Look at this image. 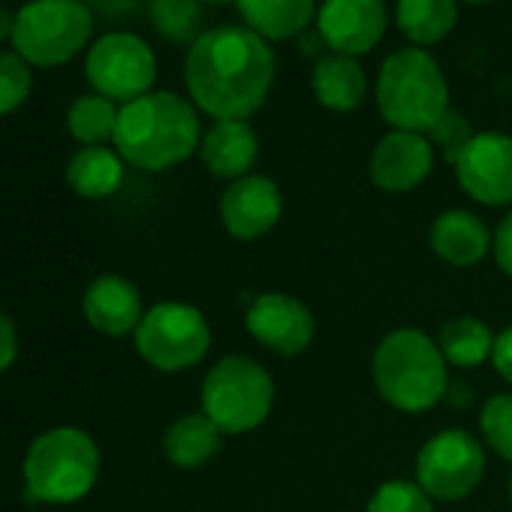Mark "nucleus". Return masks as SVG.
<instances>
[{"instance_id":"nucleus-35","label":"nucleus","mask_w":512,"mask_h":512,"mask_svg":"<svg viewBox=\"0 0 512 512\" xmlns=\"http://www.w3.org/2000/svg\"><path fill=\"white\" fill-rule=\"evenodd\" d=\"M299 49H302V55H308V58H323V55H329L326 49V40H323V34L320 31H305V34H299Z\"/></svg>"},{"instance_id":"nucleus-36","label":"nucleus","mask_w":512,"mask_h":512,"mask_svg":"<svg viewBox=\"0 0 512 512\" xmlns=\"http://www.w3.org/2000/svg\"><path fill=\"white\" fill-rule=\"evenodd\" d=\"M16 16L19 13H10L7 7H0V43H13V34H16Z\"/></svg>"},{"instance_id":"nucleus-9","label":"nucleus","mask_w":512,"mask_h":512,"mask_svg":"<svg viewBox=\"0 0 512 512\" xmlns=\"http://www.w3.org/2000/svg\"><path fill=\"white\" fill-rule=\"evenodd\" d=\"M485 476V446L479 437L446 428L428 437L416 455V482L437 503H455L476 491Z\"/></svg>"},{"instance_id":"nucleus-8","label":"nucleus","mask_w":512,"mask_h":512,"mask_svg":"<svg viewBox=\"0 0 512 512\" xmlns=\"http://www.w3.org/2000/svg\"><path fill=\"white\" fill-rule=\"evenodd\" d=\"M136 353L163 374L196 368L211 350V326L205 314L187 302H160L145 311L136 335Z\"/></svg>"},{"instance_id":"nucleus-27","label":"nucleus","mask_w":512,"mask_h":512,"mask_svg":"<svg viewBox=\"0 0 512 512\" xmlns=\"http://www.w3.org/2000/svg\"><path fill=\"white\" fill-rule=\"evenodd\" d=\"M479 434L485 446L512 464V392H497L479 413Z\"/></svg>"},{"instance_id":"nucleus-17","label":"nucleus","mask_w":512,"mask_h":512,"mask_svg":"<svg viewBox=\"0 0 512 512\" xmlns=\"http://www.w3.org/2000/svg\"><path fill=\"white\" fill-rule=\"evenodd\" d=\"M491 229L485 220L464 208H449L434 217L428 229V244L437 260H443L452 269H470L482 263L491 253Z\"/></svg>"},{"instance_id":"nucleus-11","label":"nucleus","mask_w":512,"mask_h":512,"mask_svg":"<svg viewBox=\"0 0 512 512\" xmlns=\"http://www.w3.org/2000/svg\"><path fill=\"white\" fill-rule=\"evenodd\" d=\"M244 326L256 344L287 359L305 353L317 335L314 311L302 299L281 290L256 296L244 314Z\"/></svg>"},{"instance_id":"nucleus-16","label":"nucleus","mask_w":512,"mask_h":512,"mask_svg":"<svg viewBox=\"0 0 512 512\" xmlns=\"http://www.w3.org/2000/svg\"><path fill=\"white\" fill-rule=\"evenodd\" d=\"M82 311H85V320L91 323V329H97L100 335H109V338L136 335V329L145 317L139 287L121 275L97 278L85 290Z\"/></svg>"},{"instance_id":"nucleus-30","label":"nucleus","mask_w":512,"mask_h":512,"mask_svg":"<svg viewBox=\"0 0 512 512\" xmlns=\"http://www.w3.org/2000/svg\"><path fill=\"white\" fill-rule=\"evenodd\" d=\"M34 88L31 64L16 52H0V115L16 112Z\"/></svg>"},{"instance_id":"nucleus-34","label":"nucleus","mask_w":512,"mask_h":512,"mask_svg":"<svg viewBox=\"0 0 512 512\" xmlns=\"http://www.w3.org/2000/svg\"><path fill=\"white\" fill-rule=\"evenodd\" d=\"M16 356H19V332H16V323L0 311V374L10 371L16 365Z\"/></svg>"},{"instance_id":"nucleus-31","label":"nucleus","mask_w":512,"mask_h":512,"mask_svg":"<svg viewBox=\"0 0 512 512\" xmlns=\"http://www.w3.org/2000/svg\"><path fill=\"white\" fill-rule=\"evenodd\" d=\"M82 4L91 10L94 19H100L103 25H121L136 19V13L142 10L145 0H82Z\"/></svg>"},{"instance_id":"nucleus-6","label":"nucleus","mask_w":512,"mask_h":512,"mask_svg":"<svg viewBox=\"0 0 512 512\" xmlns=\"http://www.w3.org/2000/svg\"><path fill=\"white\" fill-rule=\"evenodd\" d=\"M275 407V380L250 356H223L202 380V413L226 434H250Z\"/></svg>"},{"instance_id":"nucleus-20","label":"nucleus","mask_w":512,"mask_h":512,"mask_svg":"<svg viewBox=\"0 0 512 512\" xmlns=\"http://www.w3.org/2000/svg\"><path fill=\"white\" fill-rule=\"evenodd\" d=\"M223 431L199 410V413H184L178 416L166 434H163V452L169 464L181 470H199L205 467L223 446Z\"/></svg>"},{"instance_id":"nucleus-37","label":"nucleus","mask_w":512,"mask_h":512,"mask_svg":"<svg viewBox=\"0 0 512 512\" xmlns=\"http://www.w3.org/2000/svg\"><path fill=\"white\" fill-rule=\"evenodd\" d=\"M443 401H449V404H470V386L467 383H449V389H446V398Z\"/></svg>"},{"instance_id":"nucleus-19","label":"nucleus","mask_w":512,"mask_h":512,"mask_svg":"<svg viewBox=\"0 0 512 512\" xmlns=\"http://www.w3.org/2000/svg\"><path fill=\"white\" fill-rule=\"evenodd\" d=\"M311 91L320 100V106L332 112H353L362 106L368 94L365 67L350 55L329 52L311 70Z\"/></svg>"},{"instance_id":"nucleus-1","label":"nucleus","mask_w":512,"mask_h":512,"mask_svg":"<svg viewBox=\"0 0 512 512\" xmlns=\"http://www.w3.org/2000/svg\"><path fill=\"white\" fill-rule=\"evenodd\" d=\"M184 82L199 112L214 121H247L275 82V52L250 28L205 31L187 52Z\"/></svg>"},{"instance_id":"nucleus-39","label":"nucleus","mask_w":512,"mask_h":512,"mask_svg":"<svg viewBox=\"0 0 512 512\" xmlns=\"http://www.w3.org/2000/svg\"><path fill=\"white\" fill-rule=\"evenodd\" d=\"M509 500H512V476H509Z\"/></svg>"},{"instance_id":"nucleus-26","label":"nucleus","mask_w":512,"mask_h":512,"mask_svg":"<svg viewBox=\"0 0 512 512\" xmlns=\"http://www.w3.org/2000/svg\"><path fill=\"white\" fill-rule=\"evenodd\" d=\"M148 19L163 40L193 46L202 37V0H148Z\"/></svg>"},{"instance_id":"nucleus-15","label":"nucleus","mask_w":512,"mask_h":512,"mask_svg":"<svg viewBox=\"0 0 512 512\" xmlns=\"http://www.w3.org/2000/svg\"><path fill=\"white\" fill-rule=\"evenodd\" d=\"M434 169V148L425 133L392 130L386 133L368 160L371 181L386 193H410L416 190Z\"/></svg>"},{"instance_id":"nucleus-2","label":"nucleus","mask_w":512,"mask_h":512,"mask_svg":"<svg viewBox=\"0 0 512 512\" xmlns=\"http://www.w3.org/2000/svg\"><path fill=\"white\" fill-rule=\"evenodd\" d=\"M202 145L196 106L169 91H151L118 112L115 151L136 169L163 172L184 163Z\"/></svg>"},{"instance_id":"nucleus-38","label":"nucleus","mask_w":512,"mask_h":512,"mask_svg":"<svg viewBox=\"0 0 512 512\" xmlns=\"http://www.w3.org/2000/svg\"><path fill=\"white\" fill-rule=\"evenodd\" d=\"M202 4H232V0H202Z\"/></svg>"},{"instance_id":"nucleus-14","label":"nucleus","mask_w":512,"mask_h":512,"mask_svg":"<svg viewBox=\"0 0 512 512\" xmlns=\"http://www.w3.org/2000/svg\"><path fill=\"white\" fill-rule=\"evenodd\" d=\"M386 0H323L317 31L338 55H365L386 34Z\"/></svg>"},{"instance_id":"nucleus-21","label":"nucleus","mask_w":512,"mask_h":512,"mask_svg":"<svg viewBox=\"0 0 512 512\" xmlns=\"http://www.w3.org/2000/svg\"><path fill=\"white\" fill-rule=\"evenodd\" d=\"M247 28L263 40H290L308 31L317 0H235Z\"/></svg>"},{"instance_id":"nucleus-12","label":"nucleus","mask_w":512,"mask_h":512,"mask_svg":"<svg viewBox=\"0 0 512 512\" xmlns=\"http://www.w3.org/2000/svg\"><path fill=\"white\" fill-rule=\"evenodd\" d=\"M455 178L482 205H512V136L497 130L476 133L455 163Z\"/></svg>"},{"instance_id":"nucleus-28","label":"nucleus","mask_w":512,"mask_h":512,"mask_svg":"<svg viewBox=\"0 0 512 512\" xmlns=\"http://www.w3.org/2000/svg\"><path fill=\"white\" fill-rule=\"evenodd\" d=\"M365 512H434V500L416 479H386L368 497Z\"/></svg>"},{"instance_id":"nucleus-4","label":"nucleus","mask_w":512,"mask_h":512,"mask_svg":"<svg viewBox=\"0 0 512 512\" xmlns=\"http://www.w3.org/2000/svg\"><path fill=\"white\" fill-rule=\"evenodd\" d=\"M377 106L392 130L428 133L449 109V85L440 64L416 46L389 55L377 76Z\"/></svg>"},{"instance_id":"nucleus-24","label":"nucleus","mask_w":512,"mask_h":512,"mask_svg":"<svg viewBox=\"0 0 512 512\" xmlns=\"http://www.w3.org/2000/svg\"><path fill=\"white\" fill-rule=\"evenodd\" d=\"M398 28L416 46L440 43L458 19V0H398Z\"/></svg>"},{"instance_id":"nucleus-10","label":"nucleus","mask_w":512,"mask_h":512,"mask_svg":"<svg viewBox=\"0 0 512 512\" xmlns=\"http://www.w3.org/2000/svg\"><path fill=\"white\" fill-rule=\"evenodd\" d=\"M85 76L100 97H109L112 103H133L151 94V85L157 79V58L142 37L112 31L91 46Z\"/></svg>"},{"instance_id":"nucleus-29","label":"nucleus","mask_w":512,"mask_h":512,"mask_svg":"<svg viewBox=\"0 0 512 512\" xmlns=\"http://www.w3.org/2000/svg\"><path fill=\"white\" fill-rule=\"evenodd\" d=\"M428 136V142H431V148L434 151H440V157L446 160V163H458L461 160V154L467 151V145L473 142V127H470V121L458 112V109H446L440 118H437V124L425 133Z\"/></svg>"},{"instance_id":"nucleus-5","label":"nucleus","mask_w":512,"mask_h":512,"mask_svg":"<svg viewBox=\"0 0 512 512\" xmlns=\"http://www.w3.org/2000/svg\"><path fill=\"white\" fill-rule=\"evenodd\" d=\"M100 476V446L82 428L61 425L40 434L25 455V485L40 503H76Z\"/></svg>"},{"instance_id":"nucleus-3","label":"nucleus","mask_w":512,"mask_h":512,"mask_svg":"<svg viewBox=\"0 0 512 512\" xmlns=\"http://www.w3.org/2000/svg\"><path fill=\"white\" fill-rule=\"evenodd\" d=\"M371 377L389 407L413 416L443 404L452 383L437 338L422 329H395L383 335L371 359Z\"/></svg>"},{"instance_id":"nucleus-22","label":"nucleus","mask_w":512,"mask_h":512,"mask_svg":"<svg viewBox=\"0 0 512 512\" xmlns=\"http://www.w3.org/2000/svg\"><path fill=\"white\" fill-rule=\"evenodd\" d=\"M121 181H124V160L118 151L106 145L76 151L67 166V184L82 199H106L121 187Z\"/></svg>"},{"instance_id":"nucleus-40","label":"nucleus","mask_w":512,"mask_h":512,"mask_svg":"<svg viewBox=\"0 0 512 512\" xmlns=\"http://www.w3.org/2000/svg\"><path fill=\"white\" fill-rule=\"evenodd\" d=\"M467 4H485V0H467Z\"/></svg>"},{"instance_id":"nucleus-33","label":"nucleus","mask_w":512,"mask_h":512,"mask_svg":"<svg viewBox=\"0 0 512 512\" xmlns=\"http://www.w3.org/2000/svg\"><path fill=\"white\" fill-rule=\"evenodd\" d=\"M491 365H494V371L500 374V380L512 386V326L494 335Z\"/></svg>"},{"instance_id":"nucleus-13","label":"nucleus","mask_w":512,"mask_h":512,"mask_svg":"<svg viewBox=\"0 0 512 512\" xmlns=\"http://www.w3.org/2000/svg\"><path fill=\"white\" fill-rule=\"evenodd\" d=\"M284 217L281 187L266 175H244L220 196V223L238 241H253L272 232Z\"/></svg>"},{"instance_id":"nucleus-32","label":"nucleus","mask_w":512,"mask_h":512,"mask_svg":"<svg viewBox=\"0 0 512 512\" xmlns=\"http://www.w3.org/2000/svg\"><path fill=\"white\" fill-rule=\"evenodd\" d=\"M491 253H494L497 269H500L506 278H512V211L497 223L494 241H491Z\"/></svg>"},{"instance_id":"nucleus-23","label":"nucleus","mask_w":512,"mask_h":512,"mask_svg":"<svg viewBox=\"0 0 512 512\" xmlns=\"http://www.w3.org/2000/svg\"><path fill=\"white\" fill-rule=\"evenodd\" d=\"M437 347H440L449 368H461V371L479 368V365L491 362L494 332L479 317L461 314V317H452L440 326Z\"/></svg>"},{"instance_id":"nucleus-7","label":"nucleus","mask_w":512,"mask_h":512,"mask_svg":"<svg viewBox=\"0 0 512 512\" xmlns=\"http://www.w3.org/2000/svg\"><path fill=\"white\" fill-rule=\"evenodd\" d=\"M94 16L82 0H31L16 16L13 46L34 67H61L91 40Z\"/></svg>"},{"instance_id":"nucleus-25","label":"nucleus","mask_w":512,"mask_h":512,"mask_svg":"<svg viewBox=\"0 0 512 512\" xmlns=\"http://www.w3.org/2000/svg\"><path fill=\"white\" fill-rule=\"evenodd\" d=\"M118 112L121 109H115V103L109 97H100V94L79 97L67 112V127H70L73 139H79L85 148L106 145V142H115Z\"/></svg>"},{"instance_id":"nucleus-18","label":"nucleus","mask_w":512,"mask_h":512,"mask_svg":"<svg viewBox=\"0 0 512 512\" xmlns=\"http://www.w3.org/2000/svg\"><path fill=\"white\" fill-rule=\"evenodd\" d=\"M256 154H260V139L247 121H214V127L202 133L199 157L205 169L229 184L250 175Z\"/></svg>"}]
</instances>
